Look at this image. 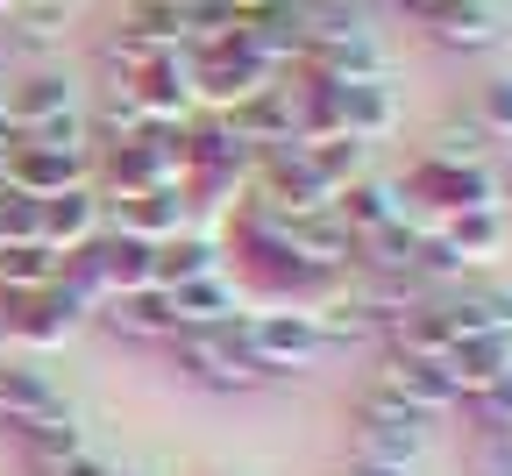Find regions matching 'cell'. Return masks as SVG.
I'll return each mask as SVG.
<instances>
[{
  "label": "cell",
  "mask_w": 512,
  "mask_h": 476,
  "mask_svg": "<svg viewBox=\"0 0 512 476\" xmlns=\"http://www.w3.org/2000/svg\"><path fill=\"white\" fill-rule=\"evenodd\" d=\"M235 342H242V356L264 370L271 384L306 377V370L328 363V342H320L313 306H249V313L235 320Z\"/></svg>",
  "instance_id": "1"
},
{
  "label": "cell",
  "mask_w": 512,
  "mask_h": 476,
  "mask_svg": "<svg viewBox=\"0 0 512 476\" xmlns=\"http://www.w3.org/2000/svg\"><path fill=\"white\" fill-rule=\"evenodd\" d=\"M434 441V413H420L413 398L384 391V384H356L349 398V455H377V462H420Z\"/></svg>",
  "instance_id": "2"
},
{
  "label": "cell",
  "mask_w": 512,
  "mask_h": 476,
  "mask_svg": "<svg viewBox=\"0 0 512 476\" xmlns=\"http://www.w3.org/2000/svg\"><path fill=\"white\" fill-rule=\"evenodd\" d=\"M93 320V306L64 285V270H57V285H43V292H0V334H8V356H50V349H64L72 334Z\"/></svg>",
  "instance_id": "3"
},
{
  "label": "cell",
  "mask_w": 512,
  "mask_h": 476,
  "mask_svg": "<svg viewBox=\"0 0 512 476\" xmlns=\"http://www.w3.org/2000/svg\"><path fill=\"white\" fill-rule=\"evenodd\" d=\"M171 370L192 384V391H214V398H249V391H271V377L256 370L235 342V327H185L164 342Z\"/></svg>",
  "instance_id": "4"
},
{
  "label": "cell",
  "mask_w": 512,
  "mask_h": 476,
  "mask_svg": "<svg viewBox=\"0 0 512 476\" xmlns=\"http://www.w3.org/2000/svg\"><path fill=\"white\" fill-rule=\"evenodd\" d=\"M427 43L448 57H498L512 43V0H448L427 15Z\"/></svg>",
  "instance_id": "5"
},
{
  "label": "cell",
  "mask_w": 512,
  "mask_h": 476,
  "mask_svg": "<svg viewBox=\"0 0 512 476\" xmlns=\"http://www.w3.org/2000/svg\"><path fill=\"white\" fill-rule=\"evenodd\" d=\"M328 107H335V135H356V143H392L399 121H406V93L392 72L377 79H349V86H328Z\"/></svg>",
  "instance_id": "6"
},
{
  "label": "cell",
  "mask_w": 512,
  "mask_h": 476,
  "mask_svg": "<svg viewBox=\"0 0 512 476\" xmlns=\"http://www.w3.org/2000/svg\"><path fill=\"white\" fill-rule=\"evenodd\" d=\"M0 100H8V121H15V135H29V128H43V121H57V114H79L86 107V86L64 72L57 57H43V64H22V72L0 86Z\"/></svg>",
  "instance_id": "7"
},
{
  "label": "cell",
  "mask_w": 512,
  "mask_h": 476,
  "mask_svg": "<svg viewBox=\"0 0 512 476\" xmlns=\"http://www.w3.org/2000/svg\"><path fill=\"white\" fill-rule=\"evenodd\" d=\"M100 207H107V228L143 235V242H171L200 221L192 199H185V178L178 185H143V192H100Z\"/></svg>",
  "instance_id": "8"
},
{
  "label": "cell",
  "mask_w": 512,
  "mask_h": 476,
  "mask_svg": "<svg viewBox=\"0 0 512 476\" xmlns=\"http://www.w3.org/2000/svg\"><path fill=\"white\" fill-rule=\"evenodd\" d=\"M107 342H128V349H164L171 334H178V313H171V292L150 285V292H121V299H100L93 320Z\"/></svg>",
  "instance_id": "9"
},
{
  "label": "cell",
  "mask_w": 512,
  "mask_h": 476,
  "mask_svg": "<svg viewBox=\"0 0 512 476\" xmlns=\"http://www.w3.org/2000/svg\"><path fill=\"white\" fill-rule=\"evenodd\" d=\"M427 235L441 242V256H448V263H456V278H477V270H491V263L512 249V214H498V207L448 214V221H434Z\"/></svg>",
  "instance_id": "10"
},
{
  "label": "cell",
  "mask_w": 512,
  "mask_h": 476,
  "mask_svg": "<svg viewBox=\"0 0 512 476\" xmlns=\"http://www.w3.org/2000/svg\"><path fill=\"white\" fill-rule=\"evenodd\" d=\"M8 185L29 192V199L93 185V150H57V143H29V135H15V150H8Z\"/></svg>",
  "instance_id": "11"
},
{
  "label": "cell",
  "mask_w": 512,
  "mask_h": 476,
  "mask_svg": "<svg viewBox=\"0 0 512 476\" xmlns=\"http://www.w3.org/2000/svg\"><path fill=\"white\" fill-rule=\"evenodd\" d=\"M100 228H107L100 185H72V192L36 199V242H43V249H57V256H79Z\"/></svg>",
  "instance_id": "12"
},
{
  "label": "cell",
  "mask_w": 512,
  "mask_h": 476,
  "mask_svg": "<svg viewBox=\"0 0 512 476\" xmlns=\"http://www.w3.org/2000/svg\"><path fill=\"white\" fill-rule=\"evenodd\" d=\"M86 263H93V278H100L107 299H121V292H150V285H157V242L121 235V228H100V235L86 242Z\"/></svg>",
  "instance_id": "13"
},
{
  "label": "cell",
  "mask_w": 512,
  "mask_h": 476,
  "mask_svg": "<svg viewBox=\"0 0 512 476\" xmlns=\"http://www.w3.org/2000/svg\"><path fill=\"white\" fill-rule=\"evenodd\" d=\"M57 398H64V384H57L36 356H8V363H0V434L36 427Z\"/></svg>",
  "instance_id": "14"
},
{
  "label": "cell",
  "mask_w": 512,
  "mask_h": 476,
  "mask_svg": "<svg viewBox=\"0 0 512 476\" xmlns=\"http://www.w3.org/2000/svg\"><path fill=\"white\" fill-rule=\"evenodd\" d=\"M377 356V370H370V384H384V391H399V398H413L420 413H434V420H448L456 413V384H448L434 363H420V356H406V349H370Z\"/></svg>",
  "instance_id": "15"
},
{
  "label": "cell",
  "mask_w": 512,
  "mask_h": 476,
  "mask_svg": "<svg viewBox=\"0 0 512 476\" xmlns=\"http://www.w3.org/2000/svg\"><path fill=\"white\" fill-rule=\"evenodd\" d=\"M64 29H72V8H64V0H22L15 15H0V57L43 64V57L64 50Z\"/></svg>",
  "instance_id": "16"
},
{
  "label": "cell",
  "mask_w": 512,
  "mask_h": 476,
  "mask_svg": "<svg viewBox=\"0 0 512 476\" xmlns=\"http://www.w3.org/2000/svg\"><path fill=\"white\" fill-rule=\"evenodd\" d=\"M171 313H178V334L185 327H235L249 313V299H242V285L228 278V270H214V278L171 285Z\"/></svg>",
  "instance_id": "17"
},
{
  "label": "cell",
  "mask_w": 512,
  "mask_h": 476,
  "mask_svg": "<svg viewBox=\"0 0 512 476\" xmlns=\"http://www.w3.org/2000/svg\"><path fill=\"white\" fill-rule=\"evenodd\" d=\"M335 214H342V221H349V235L363 242V235H377V228L406 221V192H399V178L363 171L356 185H342V192H335Z\"/></svg>",
  "instance_id": "18"
},
{
  "label": "cell",
  "mask_w": 512,
  "mask_h": 476,
  "mask_svg": "<svg viewBox=\"0 0 512 476\" xmlns=\"http://www.w3.org/2000/svg\"><path fill=\"white\" fill-rule=\"evenodd\" d=\"M15 441H22L29 469H43V462H64V455H79V448H86L93 434H86V413H79V405H72V398H57L50 413H43L36 427H22Z\"/></svg>",
  "instance_id": "19"
},
{
  "label": "cell",
  "mask_w": 512,
  "mask_h": 476,
  "mask_svg": "<svg viewBox=\"0 0 512 476\" xmlns=\"http://www.w3.org/2000/svg\"><path fill=\"white\" fill-rule=\"evenodd\" d=\"M448 384H456V405L477 391V384H491L498 370H512V334H463L456 349H448Z\"/></svg>",
  "instance_id": "20"
},
{
  "label": "cell",
  "mask_w": 512,
  "mask_h": 476,
  "mask_svg": "<svg viewBox=\"0 0 512 476\" xmlns=\"http://www.w3.org/2000/svg\"><path fill=\"white\" fill-rule=\"evenodd\" d=\"M313 320H320V342H328V356H342V349H377V320L363 313V299H356L349 285L320 299Z\"/></svg>",
  "instance_id": "21"
},
{
  "label": "cell",
  "mask_w": 512,
  "mask_h": 476,
  "mask_svg": "<svg viewBox=\"0 0 512 476\" xmlns=\"http://www.w3.org/2000/svg\"><path fill=\"white\" fill-rule=\"evenodd\" d=\"M57 270H64L57 249H43V242H8V249H0V292H43V285H57Z\"/></svg>",
  "instance_id": "22"
},
{
  "label": "cell",
  "mask_w": 512,
  "mask_h": 476,
  "mask_svg": "<svg viewBox=\"0 0 512 476\" xmlns=\"http://www.w3.org/2000/svg\"><path fill=\"white\" fill-rule=\"evenodd\" d=\"M470 121L484 128V143H505V150H512V64H498V72L477 79V93H470Z\"/></svg>",
  "instance_id": "23"
},
{
  "label": "cell",
  "mask_w": 512,
  "mask_h": 476,
  "mask_svg": "<svg viewBox=\"0 0 512 476\" xmlns=\"http://www.w3.org/2000/svg\"><path fill=\"white\" fill-rule=\"evenodd\" d=\"M306 157H313V171H320L328 192H342V185H356L370 171V143H356V135H320V143H306Z\"/></svg>",
  "instance_id": "24"
},
{
  "label": "cell",
  "mask_w": 512,
  "mask_h": 476,
  "mask_svg": "<svg viewBox=\"0 0 512 476\" xmlns=\"http://www.w3.org/2000/svg\"><path fill=\"white\" fill-rule=\"evenodd\" d=\"M456 413H463L470 434H512V370H498L491 384H477Z\"/></svg>",
  "instance_id": "25"
},
{
  "label": "cell",
  "mask_w": 512,
  "mask_h": 476,
  "mask_svg": "<svg viewBox=\"0 0 512 476\" xmlns=\"http://www.w3.org/2000/svg\"><path fill=\"white\" fill-rule=\"evenodd\" d=\"M420 150H427V157H456V164H491V143H484V128H477L470 114H448Z\"/></svg>",
  "instance_id": "26"
},
{
  "label": "cell",
  "mask_w": 512,
  "mask_h": 476,
  "mask_svg": "<svg viewBox=\"0 0 512 476\" xmlns=\"http://www.w3.org/2000/svg\"><path fill=\"white\" fill-rule=\"evenodd\" d=\"M463 292H470V306L484 313V327L512 334V285H505V278H463Z\"/></svg>",
  "instance_id": "27"
},
{
  "label": "cell",
  "mask_w": 512,
  "mask_h": 476,
  "mask_svg": "<svg viewBox=\"0 0 512 476\" xmlns=\"http://www.w3.org/2000/svg\"><path fill=\"white\" fill-rule=\"evenodd\" d=\"M8 242H36V199L15 192V185H0V249Z\"/></svg>",
  "instance_id": "28"
},
{
  "label": "cell",
  "mask_w": 512,
  "mask_h": 476,
  "mask_svg": "<svg viewBox=\"0 0 512 476\" xmlns=\"http://www.w3.org/2000/svg\"><path fill=\"white\" fill-rule=\"evenodd\" d=\"M463 469L470 476H512V434H470Z\"/></svg>",
  "instance_id": "29"
},
{
  "label": "cell",
  "mask_w": 512,
  "mask_h": 476,
  "mask_svg": "<svg viewBox=\"0 0 512 476\" xmlns=\"http://www.w3.org/2000/svg\"><path fill=\"white\" fill-rule=\"evenodd\" d=\"M36 476H114V462H107V455H100V448L86 441L79 455H64V462H43Z\"/></svg>",
  "instance_id": "30"
},
{
  "label": "cell",
  "mask_w": 512,
  "mask_h": 476,
  "mask_svg": "<svg viewBox=\"0 0 512 476\" xmlns=\"http://www.w3.org/2000/svg\"><path fill=\"white\" fill-rule=\"evenodd\" d=\"M335 476H420V462H377V455H349Z\"/></svg>",
  "instance_id": "31"
},
{
  "label": "cell",
  "mask_w": 512,
  "mask_h": 476,
  "mask_svg": "<svg viewBox=\"0 0 512 476\" xmlns=\"http://www.w3.org/2000/svg\"><path fill=\"white\" fill-rule=\"evenodd\" d=\"M491 185H498V214H512V150L491 164Z\"/></svg>",
  "instance_id": "32"
},
{
  "label": "cell",
  "mask_w": 512,
  "mask_h": 476,
  "mask_svg": "<svg viewBox=\"0 0 512 476\" xmlns=\"http://www.w3.org/2000/svg\"><path fill=\"white\" fill-rule=\"evenodd\" d=\"M392 8H406V15H420V22H427L434 8H448V0H392Z\"/></svg>",
  "instance_id": "33"
},
{
  "label": "cell",
  "mask_w": 512,
  "mask_h": 476,
  "mask_svg": "<svg viewBox=\"0 0 512 476\" xmlns=\"http://www.w3.org/2000/svg\"><path fill=\"white\" fill-rule=\"evenodd\" d=\"M114 476H150V469H121V462H114Z\"/></svg>",
  "instance_id": "34"
},
{
  "label": "cell",
  "mask_w": 512,
  "mask_h": 476,
  "mask_svg": "<svg viewBox=\"0 0 512 476\" xmlns=\"http://www.w3.org/2000/svg\"><path fill=\"white\" fill-rule=\"evenodd\" d=\"M15 8H22V0H0V15H15Z\"/></svg>",
  "instance_id": "35"
},
{
  "label": "cell",
  "mask_w": 512,
  "mask_h": 476,
  "mask_svg": "<svg viewBox=\"0 0 512 476\" xmlns=\"http://www.w3.org/2000/svg\"><path fill=\"white\" fill-rule=\"evenodd\" d=\"M235 8H242V15H249V8H264V0H235Z\"/></svg>",
  "instance_id": "36"
}]
</instances>
